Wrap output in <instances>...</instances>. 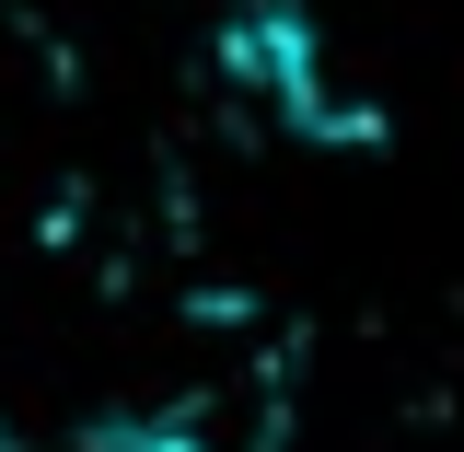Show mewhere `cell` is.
Masks as SVG:
<instances>
[{
	"mask_svg": "<svg viewBox=\"0 0 464 452\" xmlns=\"http://www.w3.org/2000/svg\"><path fill=\"white\" fill-rule=\"evenodd\" d=\"M221 82L244 105H267V128H302V139H383V116L337 93V70H325V35H314V12H290V0H244L221 24Z\"/></svg>",
	"mask_w": 464,
	"mask_h": 452,
	"instance_id": "cell-1",
	"label": "cell"
},
{
	"mask_svg": "<svg viewBox=\"0 0 464 452\" xmlns=\"http://www.w3.org/2000/svg\"><path fill=\"white\" fill-rule=\"evenodd\" d=\"M82 452H209L174 406H116V418H93L82 429Z\"/></svg>",
	"mask_w": 464,
	"mask_h": 452,
	"instance_id": "cell-2",
	"label": "cell"
}]
</instances>
